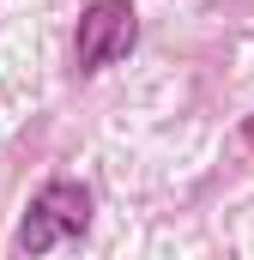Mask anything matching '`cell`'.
I'll return each mask as SVG.
<instances>
[{
  "instance_id": "obj_2",
  "label": "cell",
  "mask_w": 254,
  "mask_h": 260,
  "mask_svg": "<svg viewBox=\"0 0 254 260\" xmlns=\"http://www.w3.org/2000/svg\"><path fill=\"white\" fill-rule=\"evenodd\" d=\"M133 43H139V12H133V0H91V6L79 12V30H73V73L91 79V73H103V67L127 61Z\"/></svg>"
},
{
  "instance_id": "obj_1",
  "label": "cell",
  "mask_w": 254,
  "mask_h": 260,
  "mask_svg": "<svg viewBox=\"0 0 254 260\" xmlns=\"http://www.w3.org/2000/svg\"><path fill=\"white\" fill-rule=\"evenodd\" d=\"M91 212H97V194L85 182H73V176L43 182L30 194V206H24V218H18V254L43 260L61 242H85L91 236Z\"/></svg>"
},
{
  "instance_id": "obj_3",
  "label": "cell",
  "mask_w": 254,
  "mask_h": 260,
  "mask_svg": "<svg viewBox=\"0 0 254 260\" xmlns=\"http://www.w3.org/2000/svg\"><path fill=\"white\" fill-rule=\"evenodd\" d=\"M242 145L254 151V115H242Z\"/></svg>"
}]
</instances>
